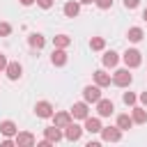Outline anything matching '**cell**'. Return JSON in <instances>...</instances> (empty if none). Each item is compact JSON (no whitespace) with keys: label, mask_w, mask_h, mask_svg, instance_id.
I'll return each mask as SVG.
<instances>
[{"label":"cell","mask_w":147,"mask_h":147,"mask_svg":"<svg viewBox=\"0 0 147 147\" xmlns=\"http://www.w3.org/2000/svg\"><path fill=\"white\" fill-rule=\"evenodd\" d=\"M131 83H133V76L129 74V67L126 69H117L113 74V85L115 87H129Z\"/></svg>","instance_id":"cell-2"},{"label":"cell","mask_w":147,"mask_h":147,"mask_svg":"<svg viewBox=\"0 0 147 147\" xmlns=\"http://www.w3.org/2000/svg\"><path fill=\"white\" fill-rule=\"evenodd\" d=\"M78 2H80V5H92L94 0H78Z\"/></svg>","instance_id":"cell-34"},{"label":"cell","mask_w":147,"mask_h":147,"mask_svg":"<svg viewBox=\"0 0 147 147\" xmlns=\"http://www.w3.org/2000/svg\"><path fill=\"white\" fill-rule=\"evenodd\" d=\"M138 5H140V0H124V7L126 9H136Z\"/></svg>","instance_id":"cell-29"},{"label":"cell","mask_w":147,"mask_h":147,"mask_svg":"<svg viewBox=\"0 0 147 147\" xmlns=\"http://www.w3.org/2000/svg\"><path fill=\"white\" fill-rule=\"evenodd\" d=\"M53 124L55 126H60V129H64V126H69L71 122H74V115H71V110H57V113H53Z\"/></svg>","instance_id":"cell-5"},{"label":"cell","mask_w":147,"mask_h":147,"mask_svg":"<svg viewBox=\"0 0 147 147\" xmlns=\"http://www.w3.org/2000/svg\"><path fill=\"white\" fill-rule=\"evenodd\" d=\"M14 140H16L18 147H32V145H37V138H34L30 131H18V133L14 136Z\"/></svg>","instance_id":"cell-9"},{"label":"cell","mask_w":147,"mask_h":147,"mask_svg":"<svg viewBox=\"0 0 147 147\" xmlns=\"http://www.w3.org/2000/svg\"><path fill=\"white\" fill-rule=\"evenodd\" d=\"M28 44L32 46V48H44V44H46V39H44V34H39V32H32L30 37H28Z\"/></svg>","instance_id":"cell-22"},{"label":"cell","mask_w":147,"mask_h":147,"mask_svg":"<svg viewBox=\"0 0 147 147\" xmlns=\"http://www.w3.org/2000/svg\"><path fill=\"white\" fill-rule=\"evenodd\" d=\"M83 131H85L83 126H78L76 122H71L69 126H64V138H67L69 142H78L80 136H83Z\"/></svg>","instance_id":"cell-8"},{"label":"cell","mask_w":147,"mask_h":147,"mask_svg":"<svg viewBox=\"0 0 147 147\" xmlns=\"http://www.w3.org/2000/svg\"><path fill=\"white\" fill-rule=\"evenodd\" d=\"M11 34V25L7 21H0V37H9Z\"/></svg>","instance_id":"cell-26"},{"label":"cell","mask_w":147,"mask_h":147,"mask_svg":"<svg viewBox=\"0 0 147 147\" xmlns=\"http://www.w3.org/2000/svg\"><path fill=\"white\" fill-rule=\"evenodd\" d=\"M94 83H96L99 87H108V85L113 83V78H110V74H108L106 69H96V71H94Z\"/></svg>","instance_id":"cell-18"},{"label":"cell","mask_w":147,"mask_h":147,"mask_svg":"<svg viewBox=\"0 0 147 147\" xmlns=\"http://www.w3.org/2000/svg\"><path fill=\"white\" fill-rule=\"evenodd\" d=\"M99 99H101V87H99L96 83L83 87V101H87V103H96Z\"/></svg>","instance_id":"cell-4"},{"label":"cell","mask_w":147,"mask_h":147,"mask_svg":"<svg viewBox=\"0 0 147 147\" xmlns=\"http://www.w3.org/2000/svg\"><path fill=\"white\" fill-rule=\"evenodd\" d=\"M94 5H96L99 9H110V7H113V0H94Z\"/></svg>","instance_id":"cell-27"},{"label":"cell","mask_w":147,"mask_h":147,"mask_svg":"<svg viewBox=\"0 0 147 147\" xmlns=\"http://www.w3.org/2000/svg\"><path fill=\"white\" fill-rule=\"evenodd\" d=\"M7 64H9L7 55H5V53H0V71H5V69H7Z\"/></svg>","instance_id":"cell-30"},{"label":"cell","mask_w":147,"mask_h":147,"mask_svg":"<svg viewBox=\"0 0 147 147\" xmlns=\"http://www.w3.org/2000/svg\"><path fill=\"white\" fill-rule=\"evenodd\" d=\"M142 37H145V32H142V28H138V25L129 28V32H126V39H129L131 44H138V41H142Z\"/></svg>","instance_id":"cell-20"},{"label":"cell","mask_w":147,"mask_h":147,"mask_svg":"<svg viewBox=\"0 0 147 147\" xmlns=\"http://www.w3.org/2000/svg\"><path fill=\"white\" fill-rule=\"evenodd\" d=\"M62 11H64L67 18H76V16L80 14V2H78V0H69V2H64Z\"/></svg>","instance_id":"cell-14"},{"label":"cell","mask_w":147,"mask_h":147,"mask_svg":"<svg viewBox=\"0 0 147 147\" xmlns=\"http://www.w3.org/2000/svg\"><path fill=\"white\" fill-rule=\"evenodd\" d=\"M142 18H145V21H147V7H145V11H142Z\"/></svg>","instance_id":"cell-35"},{"label":"cell","mask_w":147,"mask_h":147,"mask_svg":"<svg viewBox=\"0 0 147 147\" xmlns=\"http://www.w3.org/2000/svg\"><path fill=\"white\" fill-rule=\"evenodd\" d=\"M131 117H133V124H145L147 122V110L142 106H133L131 108Z\"/></svg>","instance_id":"cell-19"},{"label":"cell","mask_w":147,"mask_h":147,"mask_svg":"<svg viewBox=\"0 0 147 147\" xmlns=\"http://www.w3.org/2000/svg\"><path fill=\"white\" fill-rule=\"evenodd\" d=\"M138 101H140V103L147 108V92H140V94H138Z\"/></svg>","instance_id":"cell-31"},{"label":"cell","mask_w":147,"mask_h":147,"mask_svg":"<svg viewBox=\"0 0 147 147\" xmlns=\"http://www.w3.org/2000/svg\"><path fill=\"white\" fill-rule=\"evenodd\" d=\"M122 133H124V131H122L117 124H115V126H103V129H101V140H103V142H119V140H122Z\"/></svg>","instance_id":"cell-3"},{"label":"cell","mask_w":147,"mask_h":147,"mask_svg":"<svg viewBox=\"0 0 147 147\" xmlns=\"http://www.w3.org/2000/svg\"><path fill=\"white\" fill-rule=\"evenodd\" d=\"M113 113H115V103H113L110 99H103V96H101V99L96 101V115H99V117H110Z\"/></svg>","instance_id":"cell-7"},{"label":"cell","mask_w":147,"mask_h":147,"mask_svg":"<svg viewBox=\"0 0 147 147\" xmlns=\"http://www.w3.org/2000/svg\"><path fill=\"white\" fill-rule=\"evenodd\" d=\"M53 2H55V0H37V5H39L41 9H51V7H53Z\"/></svg>","instance_id":"cell-28"},{"label":"cell","mask_w":147,"mask_h":147,"mask_svg":"<svg viewBox=\"0 0 147 147\" xmlns=\"http://www.w3.org/2000/svg\"><path fill=\"white\" fill-rule=\"evenodd\" d=\"M5 74H7V78H9V80H18V78L23 76V67H21L18 62H9V64H7V69H5Z\"/></svg>","instance_id":"cell-17"},{"label":"cell","mask_w":147,"mask_h":147,"mask_svg":"<svg viewBox=\"0 0 147 147\" xmlns=\"http://www.w3.org/2000/svg\"><path fill=\"white\" fill-rule=\"evenodd\" d=\"M69 44H71V37L69 34H55L53 37V46L55 48H67Z\"/></svg>","instance_id":"cell-23"},{"label":"cell","mask_w":147,"mask_h":147,"mask_svg":"<svg viewBox=\"0 0 147 147\" xmlns=\"http://www.w3.org/2000/svg\"><path fill=\"white\" fill-rule=\"evenodd\" d=\"M117 62H119V55H117L115 51H106V53H103V57H101L103 69H115V67H117Z\"/></svg>","instance_id":"cell-15"},{"label":"cell","mask_w":147,"mask_h":147,"mask_svg":"<svg viewBox=\"0 0 147 147\" xmlns=\"http://www.w3.org/2000/svg\"><path fill=\"white\" fill-rule=\"evenodd\" d=\"M18 2H21V5H23V7H30V5H34V2H37V0H18Z\"/></svg>","instance_id":"cell-33"},{"label":"cell","mask_w":147,"mask_h":147,"mask_svg":"<svg viewBox=\"0 0 147 147\" xmlns=\"http://www.w3.org/2000/svg\"><path fill=\"white\" fill-rule=\"evenodd\" d=\"M122 101H124L126 106H136V101H138V94H136V92H124V94H122Z\"/></svg>","instance_id":"cell-25"},{"label":"cell","mask_w":147,"mask_h":147,"mask_svg":"<svg viewBox=\"0 0 147 147\" xmlns=\"http://www.w3.org/2000/svg\"><path fill=\"white\" fill-rule=\"evenodd\" d=\"M67 60H69L67 48H55V51L51 53V64H53V67H64Z\"/></svg>","instance_id":"cell-13"},{"label":"cell","mask_w":147,"mask_h":147,"mask_svg":"<svg viewBox=\"0 0 147 147\" xmlns=\"http://www.w3.org/2000/svg\"><path fill=\"white\" fill-rule=\"evenodd\" d=\"M71 115H74V119H85V117L90 115V103H87V101L74 103V106H71Z\"/></svg>","instance_id":"cell-10"},{"label":"cell","mask_w":147,"mask_h":147,"mask_svg":"<svg viewBox=\"0 0 147 147\" xmlns=\"http://www.w3.org/2000/svg\"><path fill=\"white\" fill-rule=\"evenodd\" d=\"M122 60H124V64H126L129 69H136V67L142 64V53H140L138 48H126L124 55H122Z\"/></svg>","instance_id":"cell-1"},{"label":"cell","mask_w":147,"mask_h":147,"mask_svg":"<svg viewBox=\"0 0 147 147\" xmlns=\"http://www.w3.org/2000/svg\"><path fill=\"white\" fill-rule=\"evenodd\" d=\"M11 145H16L14 138H5V140H2V147H11Z\"/></svg>","instance_id":"cell-32"},{"label":"cell","mask_w":147,"mask_h":147,"mask_svg":"<svg viewBox=\"0 0 147 147\" xmlns=\"http://www.w3.org/2000/svg\"><path fill=\"white\" fill-rule=\"evenodd\" d=\"M90 48L92 51H103L106 48V39L103 37H92L90 39Z\"/></svg>","instance_id":"cell-24"},{"label":"cell","mask_w":147,"mask_h":147,"mask_svg":"<svg viewBox=\"0 0 147 147\" xmlns=\"http://www.w3.org/2000/svg\"><path fill=\"white\" fill-rule=\"evenodd\" d=\"M0 133H2L5 138H14V136L18 133V126H16L11 119H2V122H0Z\"/></svg>","instance_id":"cell-16"},{"label":"cell","mask_w":147,"mask_h":147,"mask_svg":"<svg viewBox=\"0 0 147 147\" xmlns=\"http://www.w3.org/2000/svg\"><path fill=\"white\" fill-rule=\"evenodd\" d=\"M83 122H85V126H83V129H85L87 133H101V129H103V126H101V117H99V115H96V117L87 115Z\"/></svg>","instance_id":"cell-11"},{"label":"cell","mask_w":147,"mask_h":147,"mask_svg":"<svg viewBox=\"0 0 147 147\" xmlns=\"http://www.w3.org/2000/svg\"><path fill=\"white\" fill-rule=\"evenodd\" d=\"M117 126H119L122 131H129V129L133 126V117H131L129 113H122V115H117Z\"/></svg>","instance_id":"cell-21"},{"label":"cell","mask_w":147,"mask_h":147,"mask_svg":"<svg viewBox=\"0 0 147 147\" xmlns=\"http://www.w3.org/2000/svg\"><path fill=\"white\" fill-rule=\"evenodd\" d=\"M53 103L51 101H37V106H34V115L37 117H41V119H51L53 117Z\"/></svg>","instance_id":"cell-6"},{"label":"cell","mask_w":147,"mask_h":147,"mask_svg":"<svg viewBox=\"0 0 147 147\" xmlns=\"http://www.w3.org/2000/svg\"><path fill=\"white\" fill-rule=\"evenodd\" d=\"M44 138H46V140H51V142L55 145V142H60V140L64 138V129H60V126H55V124H53V126L44 129Z\"/></svg>","instance_id":"cell-12"}]
</instances>
